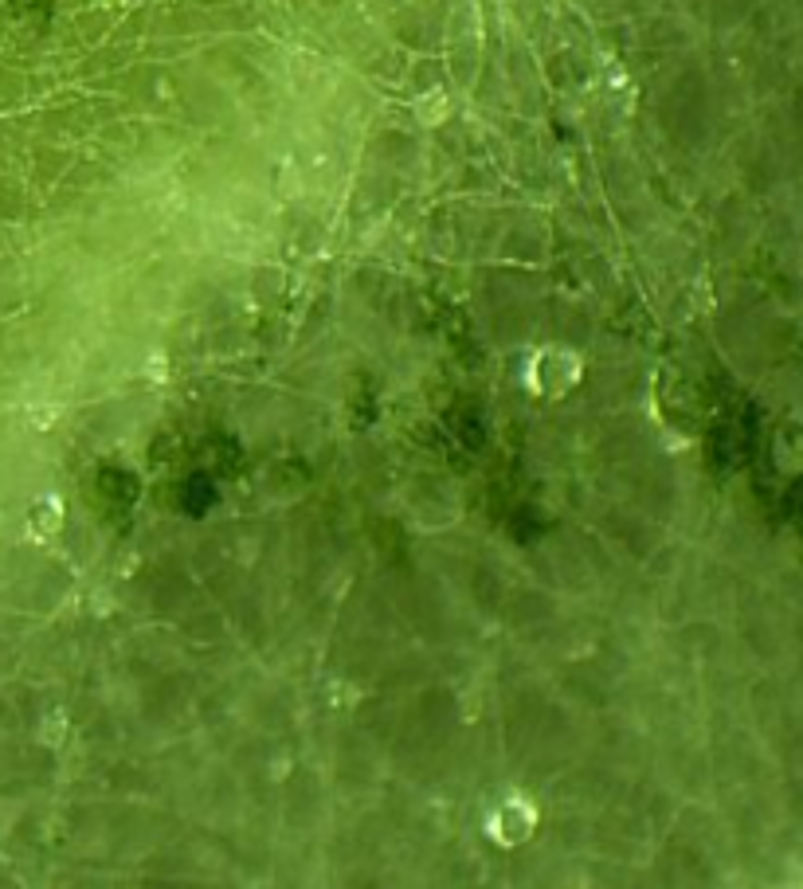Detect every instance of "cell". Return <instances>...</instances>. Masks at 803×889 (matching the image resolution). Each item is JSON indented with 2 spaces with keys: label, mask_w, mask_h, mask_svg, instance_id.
Here are the masks:
<instances>
[{
  "label": "cell",
  "mask_w": 803,
  "mask_h": 889,
  "mask_svg": "<svg viewBox=\"0 0 803 889\" xmlns=\"http://www.w3.org/2000/svg\"><path fill=\"white\" fill-rule=\"evenodd\" d=\"M529 831H533V803H529V799L514 796L510 803L494 807V823H490V835H494L498 843L514 846V843H521V839H525Z\"/></svg>",
  "instance_id": "obj_1"
}]
</instances>
